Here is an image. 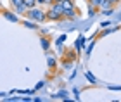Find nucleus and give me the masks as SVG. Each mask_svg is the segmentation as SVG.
<instances>
[{
    "mask_svg": "<svg viewBox=\"0 0 121 102\" xmlns=\"http://www.w3.org/2000/svg\"><path fill=\"white\" fill-rule=\"evenodd\" d=\"M112 12H114V9H112V10H104V12H100V14H104V16H111Z\"/></svg>",
    "mask_w": 121,
    "mask_h": 102,
    "instance_id": "23",
    "label": "nucleus"
},
{
    "mask_svg": "<svg viewBox=\"0 0 121 102\" xmlns=\"http://www.w3.org/2000/svg\"><path fill=\"white\" fill-rule=\"evenodd\" d=\"M26 17L28 19H31V21H35V23H45V21H48L47 19V10H43L42 7L38 9V7H33V9H30L28 10V14H26Z\"/></svg>",
    "mask_w": 121,
    "mask_h": 102,
    "instance_id": "2",
    "label": "nucleus"
},
{
    "mask_svg": "<svg viewBox=\"0 0 121 102\" xmlns=\"http://www.w3.org/2000/svg\"><path fill=\"white\" fill-rule=\"evenodd\" d=\"M54 2H62V0H54Z\"/></svg>",
    "mask_w": 121,
    "mask_h": 102,
    "instance_id": "24",
    "label": "nucleus"
},
{
    "mask_svg": "<svg viewBox=\"0 0 121 102\" xmlns=\"http://www.w3.org/2000/svg\"><path fill=\"white\" fill-rule=\"evenodd\" d=\"M109 2H111L114 7H116V5H119V4H121V0H109Z\"/></svg>",
    "mask_w": 121,
    "mask_h": 102,
    "instance_id": "21",
    "label": "nucleus"
},
{
    "mask_svg": "<svg viewBox=\"0 0 121 102\" xmlns=\"http://www.w3.org/2000/svg\"><path fill=\"white\" fill-rule=\"evenodd\" d=\"M64 40H66V36L62 35V36H59V40L56 42V43H57V45H62V43H64Z\"/></svg>",
    "mask_w": 121,
    "mask_h": 102,
    "instance_id": "18",
    "label": "nucleus"
},
{
    "mask_svg": "<svg viewBox=\"0 0 121 102\" xmlns=\"http://www.w3.org/2000/svg\"><path fill=\"white\" fill-rule=\"evenodd\" d=\"M40 45H42V49H43V52H48L50 50V45H52V42H50V38L45 35V36H40Z\"/></svg>",
    "mask_w": 121,
    "mask_h": 102,
    "instance_id": "5",
    "label": "nucleus"
},
{
    "mask_svg": "<svg viewBox=\"0 0 121 102\" xmlns=\"http://www.w3.org/2000/svg\"><path fill=\"white\" fill-rule=\"evenodd\" d=\"M47 64H48V68H50V69H54V68L57 66V61H56L54 57H48V59H47Z\"/></svg>",
    "mask_w": 121,
    "mask_h": 102,
    "instance_id": "16",
    "label": "nucleus"
},
{
    "mask_svg": "<svg viewBox=\"0 0 121 102\" xmlns=\"http://www.w3.org/2000/svg\"><path fill=\"white\" fill-rule=\"evenodd\" d=\"M83 45H85V36H78V40H76V43H74V49L80 50Z\"/></svg>",
    "mask_w": 121,
    "mask_h": 102,
    "instance_id": "11",
    "label": "nucleus"
},
{
    "mask_svg": "<svg viewBox=\"0 0 121 102\" xmlns=\"http://www.w3.org/2000/svg\"><path fill=\"white\" fill-rule=\"evenodd\" d=\"M109 90H112V92H119L121 87H116V85H112V87H109Z\"/></svg>",
    "mask_w": 121,
    "mask_h": 102,
    "instance_id": "20",
    "label": "nucleus"
},
{
    "mask_svg": "<svg viewBox=\"0 0 121 102\" xmlns=\"http://www.w3.org/2000/svg\"><path fill=\"white\" fill-rule=\"evenodd\" d=\"M45 87V81H38L36 83V90H40V88H43Z\"/></svg>",
    "mask_w": 121,
    "mask_h": 102,
    "instance_id": "19",
    "label": "nucleus"
},
{
    "mask_svg": "<svg viewBox=\"0 0 121 102\" xmlns=\"http://www.w3.org/2000/svg\"><path fill=\"white\" fill-rule=\"evenodd\" d=\"M47 19L48 21H56V23H60L64 19V7L60 2H54L52 5H48L47 9Z\"/></svg>",
    "mask_w": 121,
    "mask_h": 102,
    "instance_id": "1",
    "label": "nucleus"
},
{
    "mask_svg": "<svg viewBox=\"0 0 121 102\" xmlns=\"http://www.w3.org/2000/svg\"><path fill=\"white\" fill-rule=\"evenodd\" d=\"M62 7L64 10H68V9H76V4H74V0H62Z\"/></svg>",
    "mask_w": 121,
    "mask_h": 102,
    "instance_id": "6",
    "label": "nucleus"
},
{
    "mask_svg": "<svg viewBox=\"0 0 121 102\" xmlns=\"http://www.w3.org/2000/svg\"><path fill=\"white\" fill-rule=\"evenodd\" d=\"M24 5L28 9H33V7H36V5H38V0H24Z\"/></svg>",
    "mask_w": 121,
    "mask_h": 102,
    "instance_id": "13",
    "label": "nucleus"
},
{
    "mask_svg": "<svg viewBox=\"0 0 121 102\" xmlns=\"http://www.w3.org/2000/svg\"><path fill=\"white\" fill-rule=\"evenodd\" d=\"M54 4V0H38V5H40V7H42V5H47V7H48V5H52Z\"/></svg>",
    "mask_w": 121,
    "mask_h": 102,
    "instance_id": "17",
    "label": "nucleus"
},
{
    "mask_svg": "<svg viewBox=\"0 0 121 102\" xmlns=\"http://www.w3.org/2000/svg\"><path fill=\"white\" fill-rule=\"evenodd\" d=\"M21 24L26 26V28H30V30H36V28H38V26H36L38 23H35V21H31V19H30V21H26V19L21 21Z\"/></svg>",
    "mask_w": 121,
    "mask_h": 102,
    "instance_id": "7",
    "label": "nucleus"
},
{
    "mask_svg": "<svg viewBox=\"0 0 121 102\" xmlns=\"http://www.w3.org/2000/svg\"><path fill=\"white\" fill-rule=\"evenodd\" d=\"M99 12H100V9L93 7V5H88V17H93V16H97Z\"/></svg>",
    "mask_w": 121,
    "mask_h": 102,
    "instance_id": "10",
    "label": "nucleus"
},
{
    "mask_svg": "<svg viewBox=\"0 0 121 102\" xmlns=\"http://www.w3.org/2000/svg\"><path fill=\"white\" fill-rule=\"evenodd\" d=\"M2 16H4L7 21H10V23H21L19 17H17V14H14L12 10H9L7 7H2Z\"/></svg>",
    "mask_w": 121,
    "mask_h": 102,
    "instance_id": "3",
    "label": "nucleus"
},
{
    "mask_svg": "<svg viewBox=\"0 0 121 102\" xmlns=\"http://www.w3.org/2000/svg\"><path fill=\"white\" fill-rule=\"evenodd\" d=\"M85 78H86V80H88V81H90L92 85H95V83H97V78H95V76H93V74H92L90 71H86V73H85Z\"/></svg>",
    "mask_w": 121,
    "mask_h": 102,
    "instance_id": "12",
    "label": "nucleus"
},
{
    "mask_svg": "<svg viewBox=\"0 0 121 102\" xmlns=\"http://www.w3.org/2000/svg\"><path fill=\"white\" fill-rule=\"evenodd\" d=\"M100 26H102V28H109V26H111V23H109V21H104Z\"/></svg>",
    "mask_w": 121,
    "mask_h": 102,
    "instance_id": "22",
    "label": "nucleus"
},
{
    "mask_svg": "<svg viewBox=\"0 0 121 102\" xmlns=\"http://www.w3.org/2000/svg\"><path fill=\"white\" fill-rule=\"evenodd\" d=\"M68 92H66V90H60L59 92V95H52V99H68Z\"/></svg>",
    "mask_w": 121,
    "mask_h": 102,
    "instance_id": "15",
    "label": "nucleus"
},
{
    "mask_svg": "<svg viewBox=\"0 0 121 102\" xmlns=\"http://www.w3.org/2000/svg\"><path fill=\"white\" fill-rule=\"evenodd\" d=\"M9 5H10V9L23 7V5H24V0H9Z\"/></svg>",
    "mask_w": 121,
    "mask_h": 102,
    "instance_id": "9",
    "label": "nucleus"
},
{
    "mask_svg": "<svg viewBox=\"0 0 121 102\" xmlns=\"http://www.w3.org/2000/svg\"><path fill=\"white\" fill-rule=\"evenodd\" d=\"M114 9V5L109 2V0H104L102 5H100V12H104V10H112Z\"/></svg>",
    "mask_w": 121,
    "mask_h": 102,
    "instance_id": "8",
    "label": "nucleus"
},
{
    "mask_svg": "<svg viewBox=\"0 0 121 102\" xmlns=\"http://www.w3.org/2000/svg\"><path fill=\"white\" fill-rule=\"evenodd\" d=\"M86 2H88V5H93V7L100 9V5H102V2H104V0H86Z\"/></svg>",
    "mask_w": 121,
    "mask_h": 102,
    "instance_id": "14",
    "label": "nucleus"
},
{
    "mask_svg": "<svg viewBox=\"0 0 121 102\" xmlns=\"http://www.w3.org/2000/svg\"><path fill=\"white\" fill-rule=\"evenodd\" d=\"M80 16V12H78V7L76 9H68V10H64V19H68V21H73V19H76Z\"/></svg>",
    "mask_w": 121,
    "mask_h": 102,
    "instance_id": "4",
    "label": "nucleus"
}]
</instances>
